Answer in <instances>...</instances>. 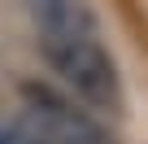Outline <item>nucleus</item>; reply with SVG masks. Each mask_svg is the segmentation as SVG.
Listing matches in <instances>:
<instances>
[{
	"label": "nucleus",
	"instance_id": "f257e3e1",
	"mask_svg": "<svg viewBox=\"0 0 148 144\" xmlns=\"http://www.w3.org/2000/svg\"><path fill=\"white\" fill-rule=\"evenodd\" d=\"M39 5V48L57 79L92 109H122L118 65L96 39V22L79 0H35Z\"/></svg>",
	"mask_w": 148,
	"mask_h": 144
},
{
	"label": "nucleus",
	"instance_id": "f03ea898",
	"mask_svg": "<svg viewBox=\"0 0 148 144\" xmlns=\"http://www.w3.org/2000/svg\"><path fill=\"white\" fill-rule=\"evenodd\" d=\"M22 101H26L22 118H26L48 144H113V135H109L87 109H79L74 101L57 96V92L44 88V83H26V88H22Z\"/></svg>",
	"mask_w": 148,
	"mask_h": 144
},
{
	"label": "nucleus",
	"instance_id": "7ed1b4c3",
	"mask_svg": "<svg viewBox=\"0 0 148 144\" xmlns=\"http://www.w3.org/2000/svg\"><path fill=\"white\" fill-rule=\"evenodd\" d=\"M9 144H48V140H44V135H39V131L26 122V118H22V122L9 131Z\"/></svg>",
	"mask_w": 148,
	"mask_h": 144
},
{
	"label": "nucleus",
	"instance_id": "20e7f679",
	"mask_svg": "<svg viewBox=\"0 0 148 144\" xmlns=\"http://www.w3.org/2000/svg\"><path fill=\"white\" fill-rule=\"evenodd\" d=\"M0 144H9V131H0Z\"/></svg>",
	"mask_w": 148,
	"mask_h": 144
}]
</instances>
